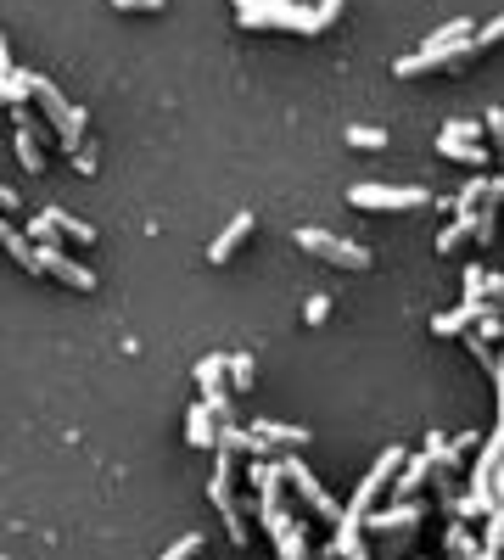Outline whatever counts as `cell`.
Segmentation results:
<instances>
[{"mask_svg": "<svg viewBox=\"0 0 504 560\" xmlns=\"http://www.w3.org/2000/svg\"><path fill=\"white\" fill-rule=\"evenodd\" d=\"M348 202L376 213H415V208H432V191H420V185H353Z\"/></svg>", "mask_w": 504, "mask_h": 560, "instance_id": "cell-1", "label": "cell"}, {"mask_svg": "<svg viewBox=\"0 0 504 560\" xmlns=\"http://www.w3.org/2000/svg\"><path fill=\"white\" fill-rule=\"evenodd\" d=\"M297 247H303L308 258H325V264H336V269H370V247H359V241H342V236H331V230H297Z\"/></svg>", "mask_w": 504, "mask_h": 560, "instance_id": "cell-2", "label": "cell"}, {"mask_svg": "<svg viewBox=\"0 0 504 560\" xmlns=\"http://www.w3.org/2000/svg\"><path fill=\"white\" fill-rule=\"evenodd\" d=\"M34 264H40V275H56V280H62V286H73V292H96V275H90V269H84V264H73V258H62V247H56V236L34 247Z\"/></svg>", "mask_w": 504, "mask_h": 560, "instance_id": "cell-3", "label": "cell"}, {"mask_svg": "<svg viewBox=\"0 0 504 560\" xmlns=\"http://www.w3.org/2000/svg\"><path fill=\"white\" fill-rule=\"evenodd\" d=\"M280 476H286V482H292V488L303 493V504H314V516H320V521H336V516H342V504H336L331 493H325L320 482L308 476V465H303V460H280Z\"/></svg>", "mask_w": 504, "mask_h": 560, "instance_id": "cell-4", "label": "cell"}, {"mask_svg": "<svg viewBox=\"0 0 504 560\" xmlns=\"http://www.w3.org/2000/svg\"><path fill=\"white\" fill-rule=\"evenodd\" d=\"M213 510H219V521L230 527V544L236 549H247V521H241V510H236V493H230V454H224V465H219V476H213Z\"/></svg>", "mask_w": 504, "mask_h": 560, "instance_id": "cell-5", "label": "cell"}, {"mask_svg": "<svg viewBox=\"0 0 504 560\" xmlns=\"http://www.w3.org/2000/svg\"><path fill=\"white\" fill-rule=\"evenodd\" d=\"M499 454H504V432H488V443H482V460H476V482H471V499H493V471H499Z\"/></svg>", "mask_w": 504, "mask_h": 560, "instance_id": "cell-6", "label": "cell"}, {"mask_svg": "<svg viewBox=\"0 0 504 560\" xmlns=\"http://www.w3.org/2000/svg\"><path fill=\"white\" fill-rule=\"evenodd\" d=\"M415 521H420V504L415 499H404L398 510H364V527H370V532H398V527L415 532Z\"/></svg>", "mask_w": 504, "mask_h": 560, "instance_id": "cell-7", "label": "cell"}, {"mask_svg": "<svg viewBox=\"0 0 504 560\" xmlns=\"http://www.w3.org/2000/svg\"><path fill=\"white\" fill-rule=\"evenodd\" d=\"M252 437H258V443H286V448H303L308 443L303 426H286V420H269V415L252 420Z\"/></svg>", "mask_w": 504, "mask_h": 560, "instance_id": "cell-8", "label": "cell"}, {"mask_svg": "<svg viewBox=\"0 0 504 560\" xmlns=\"http://www.w3.org/2000/svg\"><path fill=\"white\" fill-rule=\"evenodd\" d=\"M0 247L12 252V258L28 269V275H40V264H34V241H28L23 230H12V219H6V213H0Z\"/></svg>", "mask_w": 504, "mask_h": 560, "instance_id": "cell-9", "label": "cell"}, {"mask_svg": "<svg viewBox=\"0 0 504 560\" xmlns=\"http://www.w3.org/2000/svg\"><path fill=\"white\" fill-rule=\"evenodd\" d=\"M247 236H252V213H236V219H230V230H224V236L208 247V258H213V264H224V258H230V252H236Z\"/></svg>", "mask_w": 504, "mask_h": 560, "instance_id": "cell-10", "label": "cell"}, {"mask_svg": "<svg viewBox=\"0 0 504 560\" xmlns=\"http://www.w3.org/2000/svg\"><path fill=\"white\" fill-rule=\"evenodd\" d=\"M426 471H432V454H415L409 465H398V471H392V488H398V499H415V488L426 482Z\"/></svg>", "mask_w": 504, "mask_h": 560, "instance_id": "cell-11", "label": "cell"}, {"mask_svg": "<svg viewBox=\"0 0 504 560\" xmlns=\"http://www.w3.org/2000/svg\"><path fill=\"white\" fill-rule=\"evenodd\" d=\"M213 432H219V426H213V409L208 404H191V409H185V437H191L196 448H213Z\"/></svg>", "mask_w": 504, "mask_h": 560, "instance_id": "cell-12", "label": "cell"}, {"mask_svg": "<svg viewBox=\"0 0 504 560\" xmlns=\"http://www.w3.org/2000/svg\"><path fill=\"white\" fill-rule=\"evenodd\" d=\"M482 308H488V303H465V308H448V314H437V320H432V331H437V336H460L465 325H471L476 314H482Z\"/></svg>", "mask_w": 504, "mask_h": 560, "instance_id": "cell-13", "label": "cell"}, {"mask_svg": "<svg viewBox=\"0 0 504 560\" xmlns=\"http://www.w3.org/2000/svg\"><path fill=\"white\" fill-rule=\"evenodd\" d=\"M12 146H17V163H23L28 174H40V168H45V152H40V140H34V129H28V124H17Z\"/></svg>", "mask_w": 504, "mask_h": 560, "instance_id": "cell-14", "label": "cell"}, {"mask_svg": "<svg viewBox=\"0 0 504 560\" xmlns=\"http://www.w3.org/2000/svg\"><path fill=\"white\" fill-rule=\"evenodd\" d=\"M45 219H51V230H62V236H73V241H96V224L73 219V213H62V208H45Z\"/></svg>", "mask_w": 504, "mask_h": 560, "instance_id": "cell-15", "label": "cell"}, {"mask_svg": "<svg viewBox=\"0 0 504 560\" xmlns=\"http://www.w3.org/2000/svg\"><path fill=\"white\" fill-rule=\"evenodd\" d=\"M476 135H482L476 124H448L443 135H437V152H443V157H454L460 146H476Z\"/></svg>", "mask_w": 504, "mask_h": 560, "instance_id": "cell-16", "label": "cell"}, {"mask_svg": "<svg viewBox=\"0 0 504 560\" xmlns=\"http://www.w3.org/2000/svg\"><path fill=\"white\" fill-rule=\"evenodd\" d=\"M28 101V79L23 73H0V107H23Z\"/></svg>", "mask_w": 504, "mask_h": 560, "instance_id": "cell-17", "label": "cell"}, {"mask_svg": "<svg viewBox=\"0 0 504 560\" xmlns=\"http://www.w3.org/2000/svg\"><path fill=\"white\" fill-rule=\"evenodd\" d=\"M348 146H359V152H381L387 135H381V129H364V124H348Z\"/></svg>", "mask_w": 504, "mask_h": 560, "instance_id": "cell-18", "label": "cell"}, {"mask_svg": "<svg viewBox=\"0 0 504 560\" xmlns=\"http://www.w3.org/2000/svg\"><path fill=\"white\" fill-rule=\"evenodd\" d=\"M448 549H454V555H460V560L482 555V544H476V538H471V532H465V527H448Z\"/></svg>", "mask_w": 504, "mask_h": 560, "instance_id": "cell-19", "label": "cell"}, {"mask_svg": "<svg viewBox=\"0 0 504 560\" xmlns=\"http://www.w3.org/2000/svg\"><path fill=\"white\" fill-rule=\"evenodd\" d=\"M224 370H230V381H236V387H241V392H247V387H252V381H258V370H252V359H247V353H236V359L224 364Z\"/></svg>", "mask_w": 504, "mask_h": 560, "instance_id": "cell-20", "label": "cell"}, {"mask_svg": "<svg viewBox=\"0 0 504 560\" xmlns=\"http://www.w3.org/2000/svg\"><path fill=\"white\" fill-rule=\"evenodd\" d=\"M280 560H308L303 532H297V527H286V532H280Z\"/></svg>", "mask_w": 504, "mask_h": 560, "instance_id": "cell-21", "label": "cell"}, {"mask_svg": "<svg viewBox=\"0 0 504 560\" xmlns=\"http://www.w3.org/2000/svg\"><path fill=\"white\" fill-rule=\"evenodd\" d=\"M196 549H202V532H185L180 544H168V555H163V560H191Z\"/></svg>", "mask_w": 504, "mask_h": 560, "instance_id": "cell-22", "label": "cell"}, {"mask_svg": "<svg viewBox=\"0 0 504 560\" xmlns=\"http://www.w3.org/2000/svg\"><path fill=\"white\" fill-rule=\"evenodd\" d=\"M325 314H331V297H325V292H320V297H308V303H303V320H308V325H320Z\"/></svg>", "mask_w": 504, "mask_h": 560, "instance_id": "cell-23", "label": "cell"}, {"mask_svg": "<svg viewBox=\"0 0 504 560\" xmlns=\"http://www.w3.org/2000/svg\"><path fill=\"white\" fill-rule=\"evenodd\" d=\"M73 168H79V174H96V152H90V146H73Z\"/></svg>", "mask_w": 504, "mask_h": 560, "instance_id": "cell-24", "label": "cell"}, {"mask_svg": "<svg viewBox=\"0 0 504 560\" xmlns=\"http://www.w3.org/2000/svg\"><path fill=\"white\" fill-rule=\"evenodd\" d=\"M112 6H129V12H163V0H112Z\"/></svg>", "mask_w": 504, "mask_h": 560, "instance_id": "cell-25", "label": "cell"}, {"mask_svg": "<svg viewBox=\"0 0 504 560\" xmlns=\"http://www.w3.org/2000/svg\"><path fill=\"white\" fill-rule=\"evenodd\" d=\"M17 208V191H12V185H0V213H12Z\"/></svg>", "mask_w": 504, "mask_h": 560, "instance_id": "cell-26", "label": "cell"}, {"mask_svg": "<svg viewBox=\"0 0 504 560\" xmlns=\"http://www.w3.org/2000/svg\"><path fill=\"white\" fill-rule=\"evenodd\" d=\"M0 73H12V56H6V40H0Z\"/></svg>", "mask_w": 504, "mask_h": 560, "instance_id": "cell-27", "label": "cell"}, {"mask_svg": "<svg viewBox=\"0 0 504 560\" xmlns=\"http://www.w3.org/2000/svg\"><path fill=\"white\" fill-rule=\"evenodd\" d=\"M348 560H370V555H364V549H348Z\"/></svg>", "mask_w": 504, "mask_h": 560, "instance_id": "cell-28", "label": "cell"}, {"mask_svg": "<svg viewBox=\"0 0 504 560\" xmlns=\"http://www.w3.org/2000/svg\"><path fill=\"white\" fill-rule=\"evenodd\" d=\"M0 560H12V555H0Z\"/></svg>", "mask_w": 504, "mask_h": 560, "instance_id": "cell-29", "label": "cell"}]
</instances>
